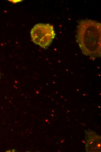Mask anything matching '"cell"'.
<instances>
[{"instance_id": "obj_4", "label": "cell", "mask_w": 101, "mask_h": 152, "mask_svg": "<svg viewBox=\"0 0 101 152\" xmlns=\"http://www.w3.org/2000/svg\"><path fill=\"white\" fill-rule=\"evenodd\" d=\"M1 77V74H0V77Z\"/></svg>"}, {"instance_id": "obj_3", "label": "cell", "mask_w": 101, "mask_h": 152, "mask_svg": "<svg viewBox=\"0 0 101 152\" xmlns=\"http://www.w3.org/2000/svg\"><path fill=\"white\" fill-rule=\"evenodd\" d=\"M85 133V150L87 152H100L101 137L95 131L88 129Z\"/></svg>"}, {"instance_id": "obj_1", "label": "cell", "mask_w": 101, "mask_h": 152, "mask_svg": "<svg viewBox=\"0 0 101 152\" xmlns=\"http://www.w3.org/2000/svg\"><path fill=\"white\" fill-rule=\"evenodd\" d=\"M101 23L94 20H81L77 26L76 41L82 53L93 60L101 57Z\"/></svg>"}, {"instance_id": "obj_2", "label": "cell", "mask_w": 101, "mask_h": 152, "mask_svg": "<svg viewBox=\"0 0 101 152\" xmlns=\"http://www.w3.org/2000/svg\"><path fill=\"white\" fill-rule=\"evenodd\" d=\"M55 35L53 26L49 24H37L30 31L32 41L44 49L50 46Z\"/></svg>"}]
</instances>
